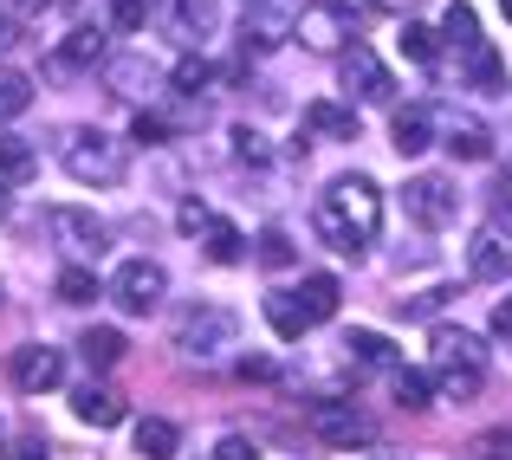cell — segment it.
Listing matches in <instances>:
<instances>
[{"mask_svg": "<svg viewBox=\"0 0 512 460\" xmlns=\"http://www.w3.org/2000/svg\"><path fill=\"white\" fill-rule=\"evenodd\" d=\"M214 460H260V448H253L247 435H221L214 441Z\"/></svg>", "mask_w": 512, "mask_h": 460, "instance_id": "d590c367", "label": "cell"}, {"mask_svg": "<svg viewBox=\"0 0 512 460\" xmlns=\"http://www.w3.org/2000/svg\"><path fill=\"white\" fill-rule=\"evenodd\" d=\"M26 104H33V78H20V72H0V117H20Z\"/></svg>", "mask_w": 512, "mask_h": 460, "instance_id": "1f68e13d", "label": "cell"}, {"mask_svg": "<svg viewBox=\"0 0 512 460\" xmlns=\"http://www.w3.org/2000/svg\"><path fill=\"white\" fill-rule=\"evenodd\" d=\"M253 260H260L266 273H286V266L299 260V247H292V234H286V227H266V234H260V247H253Z\"/></svg>", "mask_w": 512, "mask_h": 460, "instance_id": "4316f807", "label": "cell"}, {"mask_svg": "<svg viewBox=\"0 0 512 460\" xmlns=\"http://www.w3.org/2000/svg\"><path fill=\"white\" fill-rule=\"evenodd\" d=\"M305 130H318V137H357V111H344V104H331V98H318V104H305Z\"/></svg>", "mask_w": 512, "mask_h": 460, "instance_id": "ffe728a7", "label": "cell"}, {"mask_svg": "<svg viewBox=\"0 0 512 460\" xmlns=\"http://www.w3.org/2000/svg\"><path fill=\"white\" fill-rule=\"evenodd\" d=\"M7 376H13V389H20V396H46V389H59L65 357L52 344H20L7 357Z\"/></svg>", "mask_w": 512, "mask_h": 460, "instance_id": "ba28073f", "label": "cell"}, {"mask_svg": "<svg viewBox=\"0 0 512 460\" xmlns=\"http://www.w3.org/2000/svg\"><path fill=\"white\" fill-rule=\"evenodd\" d=\"M143 20H150V0H111V26L117 33H137Z\"/></svg>", "mask_w": 512, "mask_h": 460, "instance_id": "836d02e7", "label": "cell"}, {"mask_svg": "<svg viewBox=\"0 0 512 460\" xmlns=\"http://www.w3.org/2000/svg\"><path fill=\"white\" fill-rule=\"evenodd\" d=\"M59 162H65V175H72V182H85V188L124 182V143L104 137V130H85V124L59 137Z\"/></svg>", "mask_w": 512, "mask_h": 460, "instance_id": "277c9868", "label": "cell"}, {"mask_svg": "<svg viewBox=\"0 0 512 460\" xmlns=\"http://www.w3.org/2000/svg\"><path fill=\"white\" fill-rule=\"evenodd\" d=\"M266 324H273L279 337H305V305H299V292H266Z\"/></svg>", "mask_w": 512, "mask_h": 460, "instance_id": "603a6c76", "label": "cell"}, {"mask_svg": "<svg viewBox=\"0 0 512 460\" xmlns=\"http://www.w3.org/2000/svg\"><path fill=\"white\" fill-rule=\"evenodd\" d=\"M441 39H448V46H461V52L487 46V39H480V13L467 7V0H454V7L441 13Z\"/></svg>", "mask_w": 512, "mask_h": 460, "instance_id": "7402d4cb", "label": "cell"}, {"mask_svg": "<svg viewBox=\"0 0 512 460\" xmlns=\"http://www.w3.org/2000/svg\"><path fill=\"white\" fill-rule=\"evenodd\" d=\"M474 448H480V460H512V428H487Z\"/></svg>", "mask_w": 512, "mask_h": 460, "instance_id": "e575fe53", "label": "cell"}, {"mask_svg": "<svg viewBox=\"0 0 512 460\" xmlns=\"http://www.w3.org/2000/svg\"><path fill=\"white\" fill-rule=\"evenodd\" d=\"M130 137H137V143H150V150H156V143H169V124H163V117H150V111H143Z\"/></svg>", "mask_w": 512, "mask_h": 460, "instance_id": "74e56055", "label": "cell"}, {"mask_svg": "<svg viewBox=\"0 0 512 460\" xmlns=\"http://www.w3.org/2000/svg\"><path fill=\"white\" fill-rule=\"evenodd\" d=\"M305 422H312V435L325 441V448H357L363 435H370V428H363V415H357V402H312V415H305Z\"/></svg>", "mask_w": 512, "mask_h": 460, "instance_id": "30bf717a", "label": "cell"}, {"mask_svg": "<svg viewBox=\"0 0 512 460\" xmlns=\"http://www.w3.org/2000/svg\"><path fill=\"white\" fill-rule=\"evenodd\" d=\"M493 337H506V344H512V299L493 305Z\"/></svg>", "mask_w": 512, "mask_h": 460, "instance_id": "60d3db41", "label": "cell"}, {"mask_svg": "<svg viewBox=\"0 0 512 460\" xmlns=\"http://www.w3.org/2000/svg\"><path fill=\"white\" fill-rule=\"evenodd\" d=\"M389 143H396L402 156H422L428 143H435V111H428V104H402L396 124H389Z\"/></svg>", "mask_w": 512, "mask_h": 460, "instance_id": "4fadbf2b", "label": "cell"}, {"mask_svg": "<svg viewBox=\"0 0 512 460\" xmlns=\"http://www.w3.org/2000/svg\"><path fill=\"white\" fill-rule=\"evenodd\" d=\"M163 292H169V273L156 260H124L111 273V305L124 311V318H150V311L163 305Z\"/></svg>", "mask_w": 512, "mask_h": 460, "instance_id": "5b68a950", "label": "cell"}, {"mask_svg": "<svg viewBox=\"0 0 512 460\" xmlns=\"http://www.w3.org/2000/svg\"><path fill=\"white\" fill-rule=\"evenodd\" d=\"M72 415H78V422H91V428H117V422H124V396L91 383V389H78V396H72Z\"/></svg>", "mask_w": 512, "mask_h": 460, "instance_id": "9a60e30c", "label": "cell"}, {"mask_svg": "<svg viewBox=\"0 0 512 460\" xmlns=\"http://www.w3.org/2000/svg\"><path fill=\"white\" fill-rule=\"evenodd\" d=\"M500 7H506V20H512V0H500Z\"/></svg>", "mask_w": 512, "mask_h": 460, "instance_id": "bcb514c9", "label": "cell"}, {"mask_svg": "<svg viewBox=\"0 0 512 460\" xmlns=\"http://www.w3.org/2000/svg\"><path fill=\"white\" fill-rule=\"evenodd\" d=\"M435 402V370H396V409L422 415Z\"/></svg>", "mask_w": 512, "mask_h": 460, "instance_id": "d4e9b609", "label": "cell"}, {"mask_svg": "<svg viewBox=\"0 0 512 460\" xmlns=\"http://www.w3.org/2000/svg\"><path fill=\"white\" fill-rule=\"evenodd\" d=\"M59 299L65 305H91L98 299V273H91V266H65L59 273Z\"/></svg>", "mask_w": 512, "mask_h": 460, "instance_id": "f1b7e54d", "label": "cell"}, {"mask_svg": "<svg viewBox=\"0 0 512 460\" xmlns=\"http://www.w3.org/2000/svg\"><path fill=\"white\" fill-rule=\"evenodd\" d=\"M344 357L357 363V370H402L396 344H389L383 331H350V337H344Z\"/></svg>", "mask_w": 512, "mask_h": 460, "instance_id": "5bb4252c", "label": "cell"}, {"mask_svg": "<svg viewBox=\"0 0 512 460\" xmlns=\"http://www.w3.org/2000/svg\"><path fill=\"white\" fill-rule=\"evenodd\" d=\"M467 273L474 279H506L512 273V234L506 227H480V234L467 240Z\"/></svg>", "mask_w": 512, "mask_h": 460, "instance_id": "8fae6325", "label": "cell"}, {"mask_svg": "<svg viewBox=\"0 0 512 460\" xmlns=\"http://www.w3.org/2000/svg\"><path fill=\"white\" fill-rule=\"evenodd\" d=\"M467 59H474V91H506V65L493 46H474Z\"/></svg>", "mask_w": 512, "mask_h": 460, "instance_id": "f546056e", "label": "cell"}, {"mask_svg": "<svg viewBox=\"0 0 512 460\" xmlns=\"http://www.w3.org/2000/svg\"><path fill=\"white\" fill-rule=\"evenodd\" d=\"M299 305H305V318L312 324H325V318H338V305H344V286L331 273H305V286H299Z\"/></svg>", "mask_w": 512, "mask_h": 460, "instance_id": "2e32d148", "label": "cell"}, {"mask_svg": "<svg viewBox=\"0 0 512 460\" xmlns=\"http://www.w3.org/2000/svg\"><path fill=\"white\" fill-rule=\"evenodd\" d=\"M46 221H52V234H59L78 260H104V253H111V234H104V221L91 208H52Z\"/></svg>", "mask_w": 512, "mask_h": 460, "instance_id": "9c48e42d", "label": "cell"}, {"mask_svg": "<svg viewBox=\"0 0 512 460\" xmlns=\"http://www.w3.org/2000/svg\"><path fill=\"white\" fill-rule=\"evenodd\" d=\"M175 221H182V234H201V227H208L214 214L201 208V201H182V208H175Z\"/></svg>", "mask_w": 512, "mask_h": 460, "instance_id": "f35d334b", "label": "cell"}, {"mask_svg": "<svg viewBox=\"0 0 512 460\" xmlns=\"http://www.w3.org/2000/svg\"><path fill=\"white\" fill-rule=\"evenodd\" d=\"M169 85L182 91V98H201V91L214 85V65H208V59H182V65H175V78H169Z\"/></svg>", "mask_w": 512, "mask_h": 460, "instance_id": "4dcf8cb0", "label": "cell"}, {"mask_svg": "<svg viewBox=\"0 0 512 460\" xmlns=\"http://www.w3.org/2000/svg\"><path fill=\"white\" fill-rule=\"evenodd\" d=\"M175 448H182V428L163 422V415H143L137 422V454L143 460H175Z\"/></svg>", "mask_w": 512, "mask_h": 460, "instance_id": "d6986e66", "label": "cell"}, {"mask_svg": "<svg viewBox=\"0 0 512 460\" xmlns=\"http://www.w3.org/2000/svg\"><path fill=\"white\" fill-rule=\"evenodd\" d=\"M201 247H208V260H214V266H240V260H247V240H240V227H234V221H221V214L201 227Z\"/></svg>", "mask_w": 512, "mask_h": 460, "instance_id": "ac0fdd59", "label": "cell"}, {"mask_svg": "<svg viewBox=\"0 0 512 460\" xmlns=\"http://www.w3.org/2000/svg\"><path fill=\"white\" fill-rule=\"evenodd\" d=\"M78 350H85L91 370H111V363H124V331H111V324H98V331L78 337Z\"/></svg>", "mask_w": 512, "mask_h": 460, "instance_id": "cb8c5ba5", "label": "cell"}, {"mask_svg": "<svg viewBox=\"0 0 512 460\" xmlns=\"http://www.w3.org/2000/svg\"><path fill=\"white\" fill-rule=\"evenodd\" d=\"M402 52H409V59L415 65H428V59H435V52H441V26H422V20H402Z\"/></svg>", "mask_w": 512, "mask_h": 460, "instance_id": "83f0119b", "label": "cell"}, {"mask_svg": "<svg viewBox=\"0 0 512 460\" xmlns=\"http://www.w3.org/2000/svg\"><path fill=\"white\" fill-rule=\"evenodd\" d=\"M169 344L182 350L188 363H214V357H227V350L240 344V318L227 305H182Z\"/></svg>", "mask_w": 512, "mask_h": 460, "instance_id": "3957f363", "label": "cell"}, {"mask_svg": "<svg viewBox=\"0 0 512 460\" xmlns=\"http://www.w3.org/2000/svg\"><path fill=\"white\" fill-rule=\"evenodd\" d=\"M344 85H350V98H370V104H383L389 91V72H383V59H376L370 46H350L344 52Z\"/></svg>", "mask_w": 512, "mask_h": 460, "instance_id": "7c38bea8", "label": "cell"}, {"mask_svg": "<svg viewBox=\"0 0 512 460\" xmlns=\"http://www.w3.org/2000/svg\"><path fill=\"white\" fill-rule=\"evenodd\" d=\"M39 169V150L26 137H0V182H26Z\"/></svg>", "mask_w": 512, "mask_h": 460, "instance_id": "484cf974", "label": "cell"}, {"mask_svg": "<svg viewBox=\"0 0 512 460\" xmlns=\"http://www.w3.org/2000/svg\"><path fill=\"white\" fill-rule=\"evenodd\" d=\"M402 208H409L415 227H448L454 214H461V188H454L448 175H415V182L402 188Z\"/></svg>", "mask_w": 512, "mask_h": 460, "instance_id": "52a82bcc", "label": "cell"}, {"mask_svg": "<svg viewBox=\"0 0 512 460\" xmlns=\"http://www.w3.org/2000/svg\"><path fill=\"white\" fill-rule=\"evenodd\" d=\"M13 460H46V448H20V454H13Z\"/></svg>", "mask_w": 512, "mask_h": 460, "instance_id": "7bdbcfd3", "label": "cell"}, {"mask_svg": "<svg viewBox=\"0 0 512 460\" xmlns=\"http://www.w3.org/2000/svg\"><path fill=\"white\" fill-rule=\"evenodd\" d=\"M7 7L20 13V20H39V13H46V7H59V0H7Z\"/></svg>", "mask_w": 512, "mask_h": 460, "instance_id": "b9f144b4", "label": "cell"}, {"mask_svg": "<svg viewBox=\"0 0 512 460\" xmlns=\"http://www.w3.org/2000/svg\"><path fill=\"white\" fill-rule=\"evenodd\" d=\"M104 59V33L98 26H72V33L59 39V65H72V72H85V65Z\"/></svg>", "mask_w": 512, "mask_h": 460, "instance_id": "44dd1931", "label": "cell"}, {"mask_svg": "<svg viewBox=\"0 0 512 460\" xmlns=\"http://www.w3.org/2000/svg\"><path fill=\"white\" fill-rule=\"evenodd\" d=\"M7 46H13V26H7V20H0V52H7Z\"/></svg>", "mask_w": 512, "mask_h": 460, "instance_id": "ee69618b", "label": "cell"}, {"mask_svg": "<svg viewBox=\"0 0 512 460\" xmlns=\"http://www.w3.org/2000/svg\"><path fill=\"white\" fill-rule=\"evenodd\" d=\"M448 150H454V162H487L493 156V130L480 124V117H454L448 124Z\"/></svg>", "mask_w": 512, "mask_h": 460, "instance_id": "e0dca14e", "label": "cell"}, {"mask_svg": "<svg viewBox=\"0 0 512 460\" xmlns=\"http://www.w3.org/2000/svg\"><path fill=\"white\" fill-rule=\"evenodd\" d=\"M506 182H512V162H506Z\"/></svg>", "mask_w": 512, "mask_h": 460, "instance_id": "7dc6e473", "label": "cell"}, {"mask_svg": "<svg viewBox=\"0 0 512 460\" xmlns=\"http://www.w3.org/2000/svg\"><path fill=\"white\" fill-rule=\"evenodd\" d=\"M435 389L454 402H474L487 389V344L474 331H435Z\"/></svg>", "mask_w": 512, "mask_h": 460, "instance_id": "7a4b0ae2", "label": "cell"}, {"mask_svg": "<svg viewBox=\"0 0 512 460\" xmlns=\"http://www.w3.org/2000/svg\"><path fill=\"white\" fill-rule=\"evenodd\" d=\"M312 227H318V240H325L331 253L357 260V253L376 240V227H383V188H376L370 175H338V182L318 195Z\"/></svg>", "mask_w": 512, "mask_h": 460, "instance_id": "6da1fadb", "label": "cell"}, {"mask_svg": "<svg viewBox=\"0 0 512 460\" xmlns=\"http://www.w3.org/2000/svg\"><path fill=\"white\" fill-rule=\"evenodd\" d=\"M279 363L273 357H240V383H273Z\"/></svg>", "mask_w": 512, "mask_h": 460, "instance_id": "8d00e7d4", "label": "cell"}, {"mask_svg": "<svg viewBox=\"0 0 512 460\" xmlns=\"http://www.w3.org/2000/svg\"><path fill=\"white\" fill-rule=\"evenodd\" d=\"M234 156L240 162H266V143L253 137V130H234Z\"/></svg>", "mask_w": 512, "mask_h": 460, "instance_id": "ab89813d", "label": "cell"}, {"mask_svg": "<svg viewBox=\"0 0 512 460\" xmlns=\"http://www.w3.org/2000/svg\"><path fill=\"white\" fill-rule=\"evenodd\" d=\"M292 33H299L292 0H247V13H240V46L247 52H273V46H286Z\"/></svg>", "mask_w": 512, "mask_h": 460, "instance_id": "8992f818", "label": "cell"}, {"mask_svg": "<svg viewBox=\"0 0 512 460\" xmlns=\"http://www.w3.org/2000/svg\"><path fill=\"white\" fill-rule=\"evenodd\" d=\"M214 20H221V0H182V26L188 33H214Z\"/></svg>", "mask_w": 512, "mask_h": 460, "instance_id": "d6a6232c", "label": "cell"}, {"mask_svg": "<svg viewBox=\"0 0 512 460\" xmlns=\"http://www.w3.org/2000/svg\"><path fill=\"white\" fill-rule=\"evenodd\" d=\"M0 221H7V195H0Z\"/></svg>", "mask_w": 512, "mask_h": 460, "instance_id": "f6af8a7d", "label": "cell"}]
</instances>
